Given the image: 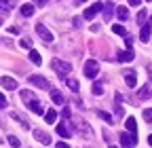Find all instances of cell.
<instances>
[{
	"instance_id": "12",
	"label": "cell",
	"mask_w": 152,
	"mask_h": 148,
	"mask_svg": "<svg viewBox=\"0 0 152 148\" xmlns=\"http://www.w3.org/2000/svg\"><path fill=\"white\" fill-rule=\"evenodd\" d=\"M34 138L40 142V144H51V136L45 133V131H40V129H36V131H34Z\"/></svg>"
},
{
	"instance_id": "22",
	"label": "cell",
	"mask_w": 152,
	"mask_h": 148,
	"mask_svg": "<svg viewBox=\"0 0 152 148\" xmlns=\"http://www.w3.org/2000/svg\"><path fill=\"white\" fill-rule=\"evenodd\" d=\"M66 83H68V87H70L72 91H78V89H80V85H78V81H76V78H66Z\"/></svg>"
},
{
	"instance_id": "32",
	"label": "cell",
	"mask_w": 152,
	"mask_h": 148,
	"mask_svg": "<svg viewBox=\"0 0 152 148\" xmlns=\"http://www.w3.org/2000/svg\"><path fill=\"white\" fill-rule=\"evenodd\" d=\"M7 106H9V102L4 100V95H2V93H0V110H2V108H7Z\"/></svg>"
},
{
	"instance_id": "36",
	"label": "cell",
	"mask_w": 152,
	"mask_h": 148,
	"mask_svg": "<svg viewBox=\"0 0 152 148\" xmlns=\"http://www.w3.org/2000/svg\"><path fill=\"white\" fill-rule=\"evenodd\" d=\"M140 2H142V0H129V4H131V7H137Z\"/></svg>"
},
{
	"instance_id": "7",
	"label": "cell",
	"mask_w": 152,
	"mask_h": 148,
	"mask_svg": "<svg viewBox=\"0 0 152 148\" xmlns=\"http://www.w3.org/2000/svg\"><path fill=\"white\" fill-rule=\"evenodd\" d=\"M121 142H123V146H127V148H133L137 144V136H127V133H121Z\"/></svg>"
},
{
	"instance_id": "23",
	"label": "cell",
	"mask_w": 152,
	"mask_h": 148,
	"mask_svg": "<svg viewBox=\"0 0 152 148\" xmlns=\"http://www.w3.org/2000/svg\"><path fill=\"white\" fill-rule=\"evenodd\" d=\"M112 32H114V34H118V36H127L125 26H118V23H116V26H112Z\"/></svg>"
},
{
	"instance_id": "16",
	"label": "cell",
	"mask_w": 152,
	"mask_h": 148,
	"mask_svg": "<svg viewBox=\"0 0 152 148\" xmlns=\"http://www.w3.org/2000/svg\"><path fill=\"white\" fill-rule=\"evenodd\" d=\"M112 13H114V4H112V2H108V4L104 7V19H106V21H110V19H112Z\"/></svg>"
},
{
	"instance_id": "3",
	"label": "cell",
	"mask_w": 152,
	"mask_h": 148,
	"mask_svg": "<svg viewBox=\"0 0 152 148\" xmlns=\"http://www.w3.org/2000/svg\"><path fill=\"white\" fill-rule=\"evenodd\" d=\"M97 72H99V66H97L95 59H89L85 64V76L87 78H95V76H97Z\"/></svg>"
},
{
	"instance_id": "28",
	"label": "cell",
	"mask_w": 152,
	"mask_h": 148,
	"mask_svg": "<svg viewBox=\"0 0 152 148\" xmlns=\"http://www.w3.org/2000/svg\"><path fill=\"white\" fill-rule=\"evenodd\" d=\"M21 100H23V102H32V100H34V95L26 89V91H21Z\"/></svg>"
},
{
	"instance_id": "2",
	"label": "cell",
	"mask_w": 152,
	"mask_h": 148,
	"mask_svg": "<svg viewBox=\"0 0 152 148\" xmlns=\"http://www.w3.org/2000/svg\"><path fill=\"white\" fill-rule=\"evenodd\" d=\"M51 66H53V70H57V72H59V78L72 72V66H70L68 62H59V59H53V62H51Z\"/></svg>"
},
{
	"instance_id": "33",
	"label": "cell",
	"mask_w": 152,
	"mask_h": 148,
	"mask_svg": "<svg viewBox=\"0 0 152 148\" xmlns=\"http://www.w3.org/2000/svg\"><path fill=\"white\" fill-rule=\"evenodd\" d=\"M125 45H127V49L133 47V38H131V36H125Z\"/></svg>"
},
{
	"instance_id": "37",
	"label": "cell",
	"mask_w": 152,
	"mask_h": 148,
	"mask_svg": "<svg viewBox=\"0 0 152 148\" xmlns=\"http://www.w3.org/2000/svg\"><path fill=\"white\" fill-rule=\"evenodd\" d=\"M34 2H36V4H47L49 0H34Z\"/></svg>"
},
{
	"instance_id": "34",
	"label": "cell",
	"mask_w": 152,
	"mask_h": 148,
	"mask_svg": "<svg viewBox=\"0 0 152 148\" xmlns=\"http://www.w3.org/2000/svg\"><path fill=\"white\" fill-rule=\"evenodd\" d=\"M0 9H2V11H9V0H0Z\"/></svg>"
},
{
	"instance_id": "15",
	"label": "cell",
	"mask_w": 152,
	"mask_h": 148,
	"mask_svg": "<svg viewBox=\"0 0 152 148\" xmlns=\"http://www.w3.org/2000/svg\"><path fill=\"white\" fill-rule=\"evenodd\" d=\"M30 62H32V64H36V66H40V64H42V57H40V53L32 49V51H30Z\"/></svg>"
},
{
	"instance_id": "17",
	"label": "cell",
	"mask_w": 152,
	"mask_h": 148,
	"mask_svg": "<svg viewBox=\"0 0 152 148\" xmlns=\"http://www.w3.org/2000/svg\"><path fill=\"white\" fill-rule=\"evenodd\" d=\"M57 133H59L61 138H70V136H72V131H70V129H68L64 123H59V125H57Z\"/></svg>"
},
{
	"instance_id": "19",
	"label": "cell",
	"mask_w": 152,
	"mask_h": 148,
	"mask_svg": "<svg viewBox=\"0 0 152 148\" xmlns=\"http://www.w3.org/2000/svg\"><path fill=\"white\" fill-rule=\"evenodd\" d=\"M45 121H47V125H53V123L57 121V112H55V110H47V114H45Z\"/></svg>"
},
{
	"instance_id": "13",
	"label": "cell",
	"mask_w": 152,
	"mask_h": 148,
	"mask_svg": "<svg viewBox=\"0 0 152 148\" xmlns=\"http://www.w3.org/2000/svg\"><path fill=\"white\" fill-rule=\"evenodd\" d=\"M125 127H127V131H131V136H135V131H137V123H135V119H133V116H129V119L125 121Z\"/></svg>"
},
{
	"instance_id": "11",
	"label": "cell",
	"mask_w": 152,
	"mask_h": 148,
	"mask_svg": "<svg viewBox=\"0 0 152 148\" xmlns=\"http://www.w3.org/2000/svg\"><path fill=\"white\" fill-rule=\"evenodd\" d=\"M150 34H152V23L142 26V30H140V38H142L144 42H148V40H150Z\"/></svg>"
},
{
	"instance_id": "10",
	"label": "cell",
	"mask_w": 152,
	"mask_h": 148,
	"mask_svg": "<svg viewBox=\"0 0 152 148\" xmlns=\"http://www.w3.org/2000/svg\"><path fill=\"white\" fill-rule=\"evenodd\" d=\"M28 108L32 110L34 114H45V108H42V104H40V102H36V100L28 102Z\"/></svg>"
},
{
	"instance_id": "9",
	"label": "cell",
	"mask_w": 152,
	"mask_h": 148,
	"mask_svg": "<svg viewBox=\"0 0 152 148\" xmlns=\"http://www.w3.org/2000/svg\"><path fill=\"white\" fill-rule=\"evenodd\" d=\"M125 74V83L129 85V87H135L137 85V76H135V72L133 70H127V72H123Z\"/></svg>"
},
{
	"instance_id": "40",
	"label": "cell",
	"mask_w": 152,
	"mask_h": 148,
	"mask_svg": "<svg viewBox=\"0 0 152 148\" xmlns=\"http://www.w3.org/2000/svg\"><path fill=\"white\" fill-rule=\"evenodd\" d=\"M110 148H116V146H110Z\"/></svg>"
},
{
	"instance_id": "6",
	"label": "cell",
	"mask_w": 152,
	"mask_h": 148,
	"mask_svg": "<svg viewBox=\"0 0 152 148\" xmlns=\"http://www.w3.org/2000/svg\"><path fill=\"white\" fill-rule=\"evenodd\" d=\"M0 85H2L4 89H9V91H15L17 89V81L11 78V76H2V78H0Z\"/></svg>"
},
{
	"instance_id": "39",
	"label": "cell",
	"mask_w": 152,
	"mask_h": 148,
	"mask_svg": "<svg viewBox=\"0 0 152 148\" xmlns=\"http://www.w3.org/2000/svg\"><path fill=\"white\" fill-rule=\"evenodd\" d=\"M148 144H150V146H152V136H148Z\"/></svg>"
},
{
	"instance_id": "38",
	"label": "cell",
	"mask_w": 152,
	"mask_h": 148,
	"mask_svg": "<svg viewBox=\"0 0 152 148\" xmlns=\"http://www.w3.org/2000/svg\"><path fill=\"white\" fill-rule=\"evenodd\" d=\"M83 2H87V0H76V4H83Z\"/></svg>"
},
{
	"instance_id": "14",
	"label": "cell",
	"mask_w": 152,
	"mask_h": 148,
	"mask_svg": "<svg viewBox=\"0 0 152 148\" xmlns=\"http://www.w3.org/2000/svg\"><path fill=\"white\" fill-rule=\"evenodd\" d=\"M137 97H140V100H150V97H152V91H150V87H146V85H144V87L140 89Z\"/></svg>"
},
{
	"instance_id": "35",
	"label": "cell",
	"mask_w": 152,
	"mask_h": 148,
	"mask_svg": "<svg viewBox=\"0 0 152 148\" xmlns=\"http://www.w3.org/2000/svg\"><path fill=\"white\" fill-rule=\"evenodd\" d=\"M57 148H70V146H68L66 142H57Z\"/></svg>"
},
{
	"instance_id": "18",
	"label": "cell",
	"mask_w": 152,
	"mask_h": 148,
	"mask_svg": "<svg viewBox=\"0 0 152 148\" xmlns=\"http://www.w3.org/2000/svg\"><path fill=\"white\" fill-rule=\"evenodd\" d=\"M116 17H118L121 21H125L127 17H129V9H127V7H118V9H116Z\"/></svg>"
},
{
	"instance_id": "1",
	"label": "cell",
	"mask_w": 152,
	"mask_h": 148,
	"mask_svg": "<svg viewBox=\"0 0 152 148\" xmlns=\"http://www.w3.org/2000/svg\"><path fill=\"white\" fill-rule=\"evenodd\" d=\"M104 7H106V4H102V2H93L91 7H87V9H85L83 19H93V17L97 15V13H102V11H104Z\"/></svg>"
},
{
	"instance_id": "20",
	"label": "cell",
	"mask_w": 152,
	"mask_h": 148,
	"mask_svg": "<svg viewBox=\"0 0 152 148\" xmlns=\"http://www.w3.org/2000/svg\"><path fill=\"white\" fill-rule=\"evenodd\" d=\"M21 15H23V17H32V15H34V4H28V2H26V4L21 7Z\"/></svg>"
},
{
	"instance_id": "30",
	"label": "cell",
	"mask_w": 152,
	"mask_h": 148,
	"mask_svg": "<svg viewBox=\"0 0 152 148\" xmlns=\"http://www.w3.org/2000/svg\"><path fill=\"white\" fill-rule=\"evenodd\" d=\"M19 45H21L23 49H32V40H30V38H23V40L19 42Z\"/></svg>"
},
{
	"instance_id": "41",
	"label": "cell",
	"mask_w": 152,
	"mask_h": 148,
	"mask_svg": "<svg viewBox=\"0 0 152 148\" xmlns=\"http://www.w3.org/2000/svg\"><path fill=\"white\" fill-rule=\"evenodd\" d=\"M0 144H2V140H0Z\"/></svg>"
},
{
	"instance_id": "27",
	"label": "cell",
	"mask_w": 152,
	"mask_h": 148,
	"mask_svg": "<svg viewBox=\"0 0 152 148\" xmlns=\"http://www.w3.org/2000/svg\"><path fill=\"white\" fill-rule=\"evenodd\" d=\"M91 91H93V95H102V93H104V87H102V85H99V83H95V85H93V89H91Z\"/></svg>"
},
{
	"instance_id": "5",
	"label": "cell",
	"mask_w": 152,
	"mask_h": 148,
	"mask_svg": "<svg viewBox=\"0 0 152 148\" xmlns=\"http://www.w3.org/2000/svg\"><path fill=\"white\" fill-rule=\"evenodd\" d=\"M36 34L40 36V38H42L45 42H53V34H51V32H49L42 23H36Z\"/></svg>"
},
{
	"instance_id": "25",
	"label": "cell",
	"mask_w": 152,
	"mask_h": 148,
	"mask_svg": "<svg viewBox=\"0 0 152 148\" xmlns=\"http://www.w3.org/2000/svg\"><path fill=\"white\" fill-rule=\"evenodd\" d=\"M11 116H13V119H15V121H19V123H21V125H23V127H26V129H28V127H30V123H28V121H26V119H23V116H21V114H17V112H13V114H11Z\"/></svg>"
},
{
	"instance_id": "26",
	"label": "cell",
	"mask_w": 152,
	"mask_h": 148,
	"mask_svg": "<svg viewBox=\"0 0 152 148\" xmlns=\"http://www.w3.org/2000/svg\"><path fill=\"white\" fill-rule=\"evenodd\" d=\"M7 142H9V144H11L13 148H21V142H19V140H17L15 136H9V138H7Z\"/></svg>"
},
{
	"instance_id": "29",
	"label": "cell",
	"mask_w": 152,
	"mask_h": 148,
	"mask_svg": "<svg viewBox=\"0 0 152 148\" xmlns=\"http://www.w3.org/2000/svg\"><path fill=\"white\" fill-rule=\"evenodd\" d=\"M144 119L148 123H152V108H144Z\"/></svg>"
},
{
	"instance_id": "8",
	"label": "cell",
	"mask_w": 152,
	"mask_h": 148,
	"mask_svg": "<svg viewBox=\"0 0 152 148\" xmlns=\"http://www.w3.org/2000/svg\"><path fill=\"white\" fill-rule=\"evenodd\" d=\"M118 62H123V64H129V62H133V57H135V55H133V51L131 49H127V51H121L118 55Z\"/></svg>"
},
{
	"instance_id": "24",
	"label": "cell",
	"mask_w": 152,
	"mask_h": 148,
	"mask_svg": "<svg viewBox=\"0 0 152 148\" xmlns=\"http://www.w3.org/2000/svg\"><path fill=\"white\" fill-rule=\"evenodd\" d=\"M97 116H99L102 121H106V123H112V114H108L106 110H97Z\"/></svg>"
},
{
	"instance_id": "31",
	"label": "cell",
	"mask_w": 152,
	"mask_h": 148,
	"mask_svg": "<svg viewBox=\"0 0 152 148\" xmlns=\"http://www.w3.org/2000/svg\"><path fill=\"white\" fill-rule=\"evenodd\" d=\"M146 15H148V13H146V11H144V9H142V11H140V13H137V23H142V21H144V19H146Z\"/></svg>"
},
{
	"instance_id": "4",
	"label": "cell",
	"mask_w": 152,
	"mask_h": 148,
	"mask_svg": "<svg viewBox=\"0 0 152 148\" xmlns=\"http://www.w3.org/2000/svg\"><path fill=\"white\" fill-rule=\"evenodd\" d=\"M28 83L38 87V89H49V81L45 76H38V74H32V76H28Z\"/></svg>"
},
{
	"instance_id": "21",
	"label": "cell",
	"mask_w": 152,
	"mask_h": 148,
	"mask_svg": "<svg viewBox=\"0 0 152 148\" xmlns=\"http://www.w3.org/2000/svg\"><path fill=\"white\" fill-rule=\"evenodd\" d=\"M51 100L55 104H64V95L59 93V91H51Z\"/></svg>"
}]
</instances>
